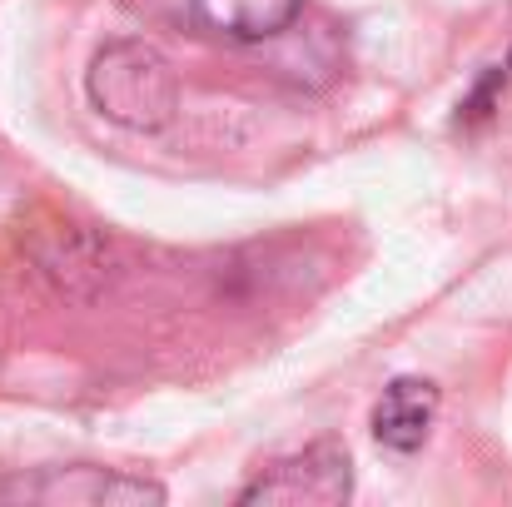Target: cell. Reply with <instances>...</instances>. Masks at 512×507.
<instances>
[{"label":"cell","mask_w":512,"mask_h":507,"mask_svg":"<svg viewBox=\"0 0 512 507\" xmlns=\"http://www.w3.org/2000/svg\"><path fill=\"white\" fill-rule=\"evenodd\" d=\"M299 5L304 0H184V20L199 35L259 45V40H274L279 30H289Z\"/></svg>","instance_id":"obj_3"},{"label":"cell","mask_w":512,"mask_h":507,"mask_svg":"<svg viewBox=\"0 0 512 507\" xmlns=\"http://www.w3.org/2000/svg\"><path fill=\"white\" fill-rule=\"evenodd\" d=\"M438 403H443V393L433 378H393L373 408V438L388 453H418L433 433Z\"/></svg>","instance_id":"obj_4"},{"label":"cell","mask_w":512,"mask_h":507,"mask_svg":"<svg viewBox=\"0 0 512 507\" xmlns=\"http://www.w3.org/2000/svg\"><path fill=\"white\" fill-rule=\"evenodd\" d=\"M90 100L105 120L130 125V130H160L174 115V75L170 65L140 45V40H120L105 45L90 65Z\"/></svg>","instance_id":"obj_1"},{"label":"cell","mask_w":512,"mask_h":507,"mask_svg":"<svg viewBox=\"0 0 512 507\" xmlns=\"http://www.w3.org/2000/svg\"><path fill=\"white\" fill-rule=\"evenodd\" d=\"M25 498H45V503H165L160 483L145 478H120V473H100V468H75L55 483H25Z\"/></svg>","instance_id":"obj_5"},{"label":"cell","mask_w":512,"mask_h":507,"mask_svg":"<svg viewBox=\"0 0 512 507\" xmlns=\"http://www.w3.org/2000/svg\"><path fill=\"white\" fill-rule=\"evenodd\" d=\"M353 493V463H348V448L334 438H319L309 443L304 453H289L279 463H269L244 493L239 503H289V507H309V503H343Z\"/></svg>","instance_id":"obj_2"}]
</instances>
